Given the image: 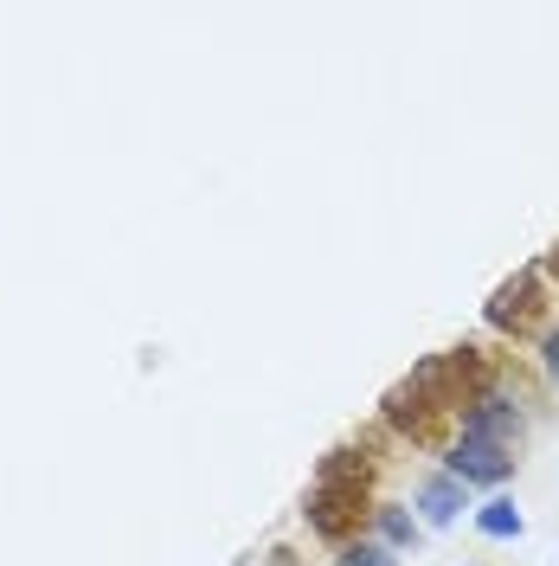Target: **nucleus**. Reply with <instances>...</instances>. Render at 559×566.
Listing matches in <instances>:
<instances>
[{
    "mask_svg": "<svg viewBox=\"0 0 559 566\" xmlns=\"http://www.w3.org/2000/svg\"><path fill=\"white\" fill-rule=\"evenodd\" d=\"M360 476H367V470H348V463H328V470H321V483H315V495H309V522L321 534H348L354 509H360Z\"/></svg>",
    "mask_w": 559,
    "mask_h": 566,
    "instance_id": "obj_1",
    "label": "nucleus"
},
{
    "mask_svg": "<svg viewBox=\"0 0 559 566\" xmlns=\"http://www.w3.org/2000/svg\"><path fill=\"white\" fill-rule=\"evenodd\" d=\"M463 438H470V444H489V451H502V458H515V444H521V412H515V399L489 392L483 406H470Z\"/></svg>",
    "mask_w": 559,
    "mask_h": 566,
    "instance_id": "obj_2",
    "label": "nucleus"
},
{
    "mask_svg": "<svg viewBox=\"0 0 559 566\" xmlns=\"http://www.w3.org/2000/svg\"><path fill=\"white\" fill-rule=\"evenodd\" d=\"M451 476L470 490V483H502V476H515V458H502L489 444H470V438H456L451 451Z\"/></svg>",
    "mask_w": 559,
    "mask_h": 566,
    "instance_id": "obj_3",
    "label": "nucleus"
},
{
    "mask_svg": "<svg viewBox=\"0 0 559 566\" xmlns=\"http://www.w3.org/2000/svg\"><path fill=\"white\" fill-rule=\"evenodd\" d=\"M419 509H424V522H431V528H444V522H456V509H470V490L444 470V476H431V483L419 490Z\"/></svg>",
    "mask_w": 559,
    "mask_h": 566,
    "instance_id": "obj_4",
    "label": "nucleus"
},
{
    "mask_svg": "<svg viewBox=\"0 0 559 566\" xmlns=\"http://www.w3.org/2000/svg\"><path fill=\"white\" fill-rule=\"evenodd\" d=\"M534 290H540L534 277L502 283V290H495V303H489V322H495V328H521V322H534Z\"/></svg>",
    "mask_w": 559,
    "mask_h": 566,
    "instance_id": "obj_5",
    "label": "nucleus"
},
{
    "mask_svg": "<svg viewBox=\"0 0 559 566\" xmlns=\"http://www.w3.org/2000/svg\"><path fill=\"white\" fill-rule=\"evenodd\" d=\"M476 528L489 534V541H515V534H521V509L495 495V502H483V509H476Z\"/></svg>",
    "mask_w": 559,
    "mask_h": 566,
    "instance_id": "obj_6",
    "label": "nucleus"
},
{
    "mask_svg": "<svg viewBox=\"0 0 559 566\" xmlns=\"http://www.w3.org/2000/svg\"><path fill=\"white\" fill-rule=\"evenodd\" d=\"M373 522H380V541L386 547H412V515H405V509H399V502H380V509H373Z\"/></svg>",
    "mask_w": 559,
    "mask_h": 566,
    "instance_id": "obj_7",
    "label": "nucleus"
},
{
    "mask_svg": "<svg viewBox=\"0 0 559 566\" xmlns=\"http://www.w3.org/2000/svg\"><path fill=\"white\" fill-rule=\"evenodd\" d=\"M341 566H392V547H380V541H360V547H348V554H341Z\"/></svg>",
    "mask_w": 559,
    "mask_h": 566,
    "instance_id": "obj_8",
    "label": "nucleus"
},
{
    "mask_svg": "<svg viewBox=\"0 0 559 566\" xmlns=\"http://www.w3.org/2000/svg\"><path fill=\"white\" fill-rule=\"evenodd\" d=\"M547 367H553V380H559V335L547 342Z\"/></svg>",
    "mask_w": 559,
    "mask_h": 566,
    "instance_id": "obj_9",
    "label": "nucleus"
},
{
    "mask_svg": "<svg viewBox=\"0 0 559 566\" xmlns=\"http://www.w3.org/2000/svg\"><path fill=\"white\" fill-rule=\"evenodd\" d=\"M553 271H559V258H553Z\"/></svg>",
    "mask_w": 559,
    "mask_h": 566,
    "instance_id": "obj_10",
    "label": "nucleus"
}]
</instances>
